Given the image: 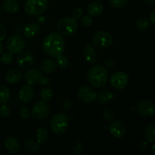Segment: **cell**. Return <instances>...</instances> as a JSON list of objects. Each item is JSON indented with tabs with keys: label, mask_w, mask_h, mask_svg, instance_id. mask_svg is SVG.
<instances>
[{
	"label": "cell",
	"mask_w": 155,
	"mask_h": 155,
	"mask_svg": "<svg viewBox=\"0 0 155 155\" xmlns=\"http://www.w3.org/2000/svg\"><path fill=\"white\" fill-rule=\"evenodd\" d=\"M42 48L45 54L52 58L63 54L65 49V42L61 34L55 32L47 35L42 42Z\"/></svg>",
	"instance_id": "obj_1"
},
{
	"label": "cell",
	"mask_w": 155,
	"mask_h": 155,
	"mask_svg": "<svg viewBox=\"0 0 155 155\" xmlns=\"http://www.w3.org/2000/svg\"><path fill=\"white\" fill-rule=\"evenodd\" d=\"M87 79L92 86L101 88L107 83L108 80V71L102 65H95L89 69Z\"/></svg>",
	"instance_id": "obj_2"
},
{
	"label": "cell",
	"mask_w": 155,
	"mask_h": 155,
	"mask_svg": "<svg viewBox=\"0 0 155 155\" xmlns=\"http://www.w3.org/2000/svg\"><path fill=\"white\" fill-rule=\"evenodd\" d=\"M78 25V22L74 18L64 17L58 21L56 28L60 34L65 36H71L77 31Z\"/></svg>",
	"instance_id": "obj_3"
},
{
	"label": "cell",
	"mask_w": 155,
	"mask_h": 155,
	"mask_svg": "<svg viewBox=\"0 0 155 155\" xmlns=\"http://www.w3.org/2000/svg\"><path fill=\"white\" fill-rule=\"evenodd\" d=\"M69 126V118L63 113L55 114L50 120V128L56 135H61L66 132Z\"/></svg>",
	"instance_id": "obj_4"
},
{
	"label": "cell",
	"mask_w": 155,
	"mask_h": 155,
	"mask_svg": "<svg viewBox=\"0 0 155 155\" xmlns=\"http://www.w3.org/2000/svg\"><path fill=\"white\" fill-rule=\"evenodd\" d=\"M48 0H27L24 4L26 14L30 16L40 15L46 11Z\"/></svg>",
	"instance_id": "obj_5"
},
{
	"label": "cell",
	"mask_w": 155,
	"mask_h": 155,
	"mask_svg": "<svg viewBox=\"0 0 155 155\" xmlns=\"http://www.w3.org/2000/svg\"><path fill=\"white\" fill-rule=\"evenodd\" d=\"M92 42L98 48H107L113 45L114 38L109 32L100 30L93 35Z\"/></svg>",
	"instance_id": "obj_6"
},
{
	"label": "cell",
	"mask_w": 155,
	"mask_h": 155,
	"mask_svg": "<svg viewBox=\"0 0 155 155\" xmlns=\"http://www.w3.org/2000/svg\"><path fill=\"white\" fill-rule=\"evenodd\" d=\"M7 48L8 52L12 54L22 52L25 47V41L24 38L18 34L12 35L7 40Z\"/></svg>",
	"instance_id": "obj_7"
},
{
	"label": "cell",
	"mask_w": 155,
	"mask_h": 155,
	"mask_svg": "<svg viewBox=\"0 0 155 155\" xmlns=\"http://www.w3.org/2000/svg\"><path fill=\"white\" fill-rule=\"evenodd\" d=\"M130 82V77L124 71H116L111 75L110 78V83L114 89H123L128 85Z\"/></svg>",
	"instance_id": "obj_8"
},
{
	"label": "cell",
	"mask_w": 155,
	"mask_h": 155,
	"mask_svg": "<svg viewBox=\"0 0 155 155\" xmlns=\"http://www.w3.org/2000/svg\"><path fill=\"white\" fill-rule=\"evenodd\" d=\"M32 116L36 120H43L48 116L50 107L47 101H39L34 104L32 109Z\"/></svg>",
	"instance_id": "obj_9"
},
{
	"label": "cell",
	"mask_w": 155,
	"mask_h": 155,
	"mask_svg": "<svg viewBox=\"0 0 155 155\" xmlns=\"http://www.w3.org/2000/svg\"><path fill=\"white\" fill-rule=\"evenodd\" d=\"M77 96L80 101L85 104H90L96 98V92L90 86H83L78 89Z\"/></svg>",
	"instance_id": "obj_10"
},
{
	"label": "cell",
	"mask_w": 155,
	"mask_h": 155,
	"mask_svg": "<svg viewBox=\"0 0 155 155\" xmlns=\"http://www.w3.org/2000/svg\"><path fill=\"white\" fill-rule=\"evenodd\" d=\"M138 114L142 117H151L154 115L155 110L154 104L148 99H143L137 103L136 107Z\"/></svg>",
	"instance_id": "obj_11"
},
{
	"label": "cell",
	"mask_w": 155,
	"mask_h": 155,
	"mask_svg": "<svg viewBox=\"0 0 155 155\" xmlns=\"http://www.w3.org/2000/svg\"><path fill=\"white\" fill-rule=\"evenodd\" d=\"M109 132L115 139H122L127 134V127L119 120L113 121L109 125Z\"/></svg>",
	"instance_id": "obj_12"
},
{
	"label": "cell",
	"mask_w": 155,
	"mask_h": 155,
	"mask_svg": "<svg viewBox=\"0 0 155 155\" xmlns=\"http://www.w3.org/2000/svg\"><path fill=\"white\" fill-rule=\"evenodd\" d=\"M17 64L19 68L22 69H27L34 64V58L33 54L28 51L21 52L17 58Z\"/></svg>",
	"instance_id": "obj_13"
},
{
	"label": "cell",
	"mask_w": 155,
	"mask_h": 155,
	"mask_svg": "<svg viewBox=\"0 0 155 155\" xmlns=\"http://www.w3.org/2000/svg\"><path fill=\"white\" fill-rule=\"evenodd\" d=\"M34 90L30 85H24L19 92V99L23 103H28L33 99Z\"/></svg>",
	"instance_id": "obj_14"
},
{
	"label": "cell",
	"mask_w": 155,
	"mask_h": 155,
	"mask_svg": "<svg viewBox=\"0 0 155 155\" xmlns=\"http://www.w3.org/2000/svg\"><path fill=\"white\" fill-rule=\"evenodd\" d=\"M83 55L86 61L91 64H93L97 61L98 54L92 44L89 43L85 46L84 50H83Z\"/></svg>",
	"instance_id": "obj_15"
},
{
	"label": "cell",
	"mask_w": 155,
	"mask_h": 155,
	"mask_svg": "<svg viewBox=\"0 0 155 155\" xmlns=\"http://www.w3.org/2000/svg\"><path fill=\"white\" fill-rule=\"evenodd\" d=\"M42 77V74L36 69H30L26 72L24 78L27 84L30 86L36 85L39 83V80Z\"/></svg>",
	"instance_id": "obj_16"
},
{
	"label": "cell",
	"mask_w": 155,
	"mask_h": 155,
	"mask_svg": "<svg viewBox=\"0 0 155 155\" xmlns=\"http://www.w3.org/2000/svg\"><path fill=\"white\" fill-rule=\"evenodd\" d=\"M4 145L5 149L8 152L12 153V154H15V153L18 152L20 150V148H21L19 141L16 138L13 137V136L8 137L5 140Z\"/></svg>",
	"instance_id": "obj_17"
},
{
	"label": "cell",
	"mask_w": 155,
	"mask_h": 155,
	"mask_svg": "<svg viewBox=\"0 0 155 155\" xmlns=\"http://www.w3.org/2000/svg\"><path fill=\"white\" fill-rule=\"evenodd\" d=\"M22 79V73L18 69H12L5 74V80L9 84H17Z\"/></svg>",
	"instance_id": "obj_18"
},
{
	"label": "cell",
	"mask_w": 155,
	"mask_h": 155,
	"mask_svg": "<svg viewBox=\"0 0 155 155\" xmlns=\"http://www.w3.org/2000/svg\"><path fill=\"white\" fill-rule=\"evenodd\" d=\"M87 12L90 16L98 17L104 12V6L98 1L92 2L88 5Z\"/></svg>",
	"instance_id": "obj_19"
},
{
	"label": "cell",
	"mask_w": 155,
	"mask_h": 155,
	"mask_svg": "<svg viewBox=\"0 0 155 155\" xmlns=\"http://www.w3.org/2000/svg\"><path fill=\"white\" fill-rule=\"evenodd\" d=\"M39 26L36 23H30L23 29V34L26 38H33L39 33Z\"/></svg>",
	"instance_id": "obj_20"
},
{
	"label": "cell",
	"mask_w": 155,
	"mask_h": 155,
	"mask_svg": "<svg viewBox=\"0 0 155 155\" xmlns=\"http://www.w3.org/2000/svg\"><path fill=\"white\" fill-rule=\"evenodd\" d=\"M58 64L55 61L52 59H46L43 61L40 65V71L44 74H49L57 70Z\"/></svg>",
	"instance_id": "obj_21"
},
{
	"label": "cell",
	"mask_w": 155,
	"mask_h": 155,
	"mask_svg": "<svg viewBox=\"0 0 155 155\" xmlns=\"http://www.w3.org/2000/svg\"><path fill=\"white\" fill-rule=\"evenodd\" d=\"M3 8L9 14L16 13L20 8L19 3L16 0H5L3 3Z\"/></svg>",
	"instance_id": "obj_22"
},
{
	"label": "cell",
	"mask_w": 155,
	"mask_h": 155,
	"mask_svg": "<svg viewBox=\"0 0 155 155\" xmlns=\"http://www.w3.org/2000/svg\"><path fill=\"white\" fill-rule=\"evenodd\" d=\"M145 139L149 143H154L155 142V125L154 124H150L145 127L144 131Z\"/></svg>",
	"instance_id": "obj_23"
},
{
	"label": "cell",
	"mask_w": 155,
	"mask_h": 155,
	"mask_svg": "<svg viewBox=\"0 0 155 155\" xmlns=\"http://www.w3.org/2000/svg\"><path fill=\"white\" fill-rule=\"evenodd\" d=\"M48 130L45 127H39L36 133V139L38 143L40 145L45 143L48 139Z\"/></svg>",
	"instance_id": "obj_24"
},
{
	"label": "cell",
	"mask_w": 155,
	"mask_h": 155,
	"mask_svg": "<svg viewBox=\"0 0 155 155\" xmlns=\"http://www.w3.org/2000/svg\"><path fill=\"white\" fill-rule=\"evenodd\" d=\"M40 147V144L38 143L37 141L32 139H27L25 142V149L31 153H35L38 151Z\"/></svg>",
	"instance_id": "obj_25"
},
{
	"label": "cell",
	"mask_w": 155,
	"mask_h": 155,
	"mask_svg": "<svg viewBox=\"0 0 155 155\" xmlns=\"http://www.w3.org/2000/svg\"><path fill=\"white\" fill-rule=\"evenodd\" d=\"M11 97V91L5 86H0V104L6 103Z\"/></svg>",
	"instance_id": "obj_26"
},
{
	"label": "cell",
	"mask_w": 155,
	"mask_h": 155,
	"mask_svg": "<svg viewBox=\"0 0 155 155\" xmlns=\"http://www.w3.org/2000/svg\"><path fill=\"white\" fill-rule=\"evenodd\" d=\"M40 97L42 101H48L53 97V91L51 88H43L41 90Z\"/></svg>",
	"instance_id": "obj_27"
},
{
	"label": "cell",
	"mask_w": 155,
	"mask_h": 155,
	"mask_svg": "<svg viewBox=\"0 0 155 155\" xmlns=\"http://www.w3.org/2000/svg\"><path fill=\"white\" fill-rule=\"evenodd\" d=\"M150 22L149 20L146 18H141L136 22V27L141 31L146 30L149 27Z\"/></svg>",
	"instance_id": "obj_28"
},
{
	"label": "cell",
	"mask_w": 155,
	"mask_h": 155,
	"mask_svg": "<svg viewBox=\"0 0 155 155\" xmlns=\"http://www.w3.org/2000/svg\"><path fill=\"white\" fill-rule=\"evenodd\" d=\"M130 0H108V2L112 7L116 8H122L125 7Z\"/></svg>",
	"instance_id": "obj_29"
},
{
	"label": "cell",
	"mask_w": 155,
	"mask_h": 155,
	"mask_svg": "<svg viewBox=\"0 0 155 155\" xmlns=\"http://www.w3.org/2000/svg\"><path fill=\"white\" fill-rule=\"evenodd\" d=\"M56 63H57L58 67H60L62 69H64L68 65V59L67 58L66 56L61 54L57 57Z\"/></svg>",
	"instance_id": "obj_30"
},
{
	"label": "cell",
	"mask_w": 155,
	"mask_h": 155,
	"mask_svg": "<svg viewBox=\"0 0 155 155\" xmlns=\"http://www.w3.org/2000/svg\"><path fill=\"white\" fill-rule=\"evenodd\" d=\"M10 107L8 104H6L5 103L2 104V105L0 106V116L2 117H8L9 114H10Z\"/></svg>",
	"instance_id": "obj_31"
},
{
	"label": "cell",
	"mask_w": 155,
	"mask_h": 155,
	"mask_svg": "<svg viewBox=\"0 0 155 155\" xmlns=\"http://www.w3.org/2000/svg\"><path fill=\"white\" fill-rule=\"evenodd\" d=\"M1 59V62L3 63L4 64H8L13 60V57H12V54L10 52H4L0 58Z\"/></svg>",
	"instance_id": "obj_32"
},
{
	"label": "cell",
	"mask_w": 155,
	"mask_h": 155,
	"mask_svg": "<svg viewBox=\"0 0 155 155\" xmlns=\"http://www.w3.org/2000/svg\"><path fill=\"white\" fill-rule=\"evenodd\" d=\"M73 151L76 155H80L83 152V145L81 142H77L73 146Z\"/></svg>",
	"instance_id": "obj_33"
},
{
	"label": "cell",
	"mask_w": 155,
	"mask_h": 155,
	"mask_svg": "<svg viewBox=\"0 0 155 155\" xmlns=\"http://www.w3.org/2000/svg\"><path fill=\"white\" fill-rule=\"evenodd\" d=\"M93 22V19L90 15H85L81 19V24L83 27H90Z\"/></svg>",
	"instance_id": "obj_34"
},
{
	"label": "cell",
	"mask_w": 155,
	"mask_h": 155,
	"mask_svg": "<svg viewBox=\"0 0 155 155\" xmlns=\"http://www.w3.org/2000/svg\"><path fill=\"white\" fill-rule=\"evenodd\" d=\"M103 117L107 122H110L114 118V112L111 109L107 108L103 111Z\"/></svg>",
	"instance_id": "obj_35"
},
{
	"label": "cell",
	"mask_w": 155,
	"mask_h": 155,
	"mask_svg": "<svg viewBox=\"0 0 155 155\" xmlns=\"http://www.w3.org/2000/svg\"><path fill=\"white\" fill-rule=\"evenodd\" d=\"M83 11L81 8L80 7H77L73 10L72 12V18H74V19L77 20L79 18H81L83 16Z\"/></svg>",
	"instance_id": "obj_36"
},
{
	"label": "cell",
	"mask_w": 155,
	"mask_h": 155,
	"mask_svg": "<svg viewBox=\"0 0 155 155\" xmlns=\"http://www.w3.org/2000/svg\"><path fill=\"white\" fill-rule=\"evenodd\" d=\"M19 114L20 117H22L23 119H27L30 117V112H29L28 109L24 107H22L20 108Z\"/></svg>",
	"instance_id": "obj_37"
},
{
	"label": "cell",
	"mask_w": 155,
	"mask_h": 155,
	"mask_svg": "<svg viewBox=\"0 0 155 155\" xmlns=\"http://www.w3.org/2000/svg\"><path fill=\"white\" fill-rule=\"evenodd\" d=\"M6 36V28L3 24H0V42L4 40Z\"/></svg>",
	"instance_id": "obj_38"
},
{
	"label": "cell",
	"mask_w": 155,
	"mask_h": 155,
	"mask_svg": "<svg viewBox=\"0 0 155 155\" xmlns=\"http://www.w3.org/2000/svg\"><path fill=\"white\" fill-rule=\"evenodd\" d=\"M148 147H149V142H148L147 141H142L139 144V148L141 151H146Z\"/></svg>",
	"instance_id": "obj_39"
},
{
	"label": "cell",
	"mask_w": 155,
	"mask_h": 155,
	"mask_svg": "<svg viewBox=\"0 0 155 155\" xmlns=\"http://www.w3.org/2000/svg\"><path fill=\"white\" fill-rule=\"evenodd\" d=\"M50 80L46 77H41L40 80H39V83H40L42 86H47V85L50 84Z\"/></svg>",
	"instance_id": "obj_40"
},
{
	"label": "cell",
	"mask_w": 155,
	"mask_h": 155,
	"mask_svg": "<svg viewBox=\"0 0 155 155\" xmlns=\"http://www.w3.org/2000/svg\"><path fill=\"white\" fill-rule=\"evenodd\" d=\"M149 21H151L153 25H155V11H152L149 15Z\"/></svg>",
	"instance_id": "obj_41"
},
{
	"label": "cell",
	"mask_w": 155,
	"mask_h": 155,
	"mask_svg": "<svg viewBox=\"0 0 155 155\" xmlns=\"http://www.w3.org/2000/svg\"><path fill=\"white\" fill-rule=\"evenodd\" d=\"M144 2L147 4L148 5H155V0H143Z\"/></svg>",
	"instance_id": "obj_42"
},
{
	"label": "cell",
	"mask_w": 155,
	"mask_h": 155,
	"mask_svg": "<svg viewBox=\"0 0 155 155\" xmlns=\"http://www.w3.org/2000/svg\"><path fill=\"white\" fill-rule=\"evenodd\" d=\"M150 151H151V154H152V155L155 154V145H154V143H153V145H151V149H150Z\"/></svg>",
	"instance_id": "obj_43"
},
{
	"label": "cell",
	"mask_w": 155,
	"mask_h": 155,
	"mask_svg": "<svg viewBox=\"0 0 155 155\" xmlns=\"http://www.w3.org/2000/svg\"><path fill=\"white\" fill-rule=\"evenodd\" d=\"M2 51H3V45L1 43V42H0V54H1Z\"/></svg>",
	"instance_id": "obj_44"
},
{
	"label": "cell",
	"mask_w": 155,
	"mask_h": 155,
	"mask_svg": "<svg viewBox=\"0 0 155 155\" xmlns=\"http://www.w3.org/2000/svg\"><path fill=\"white\" fill-rule=\"evenodd\" d=\"M95 1H98H98H103V0H95Z\"/></svg>",
	"instance_id": "obj_45"
},
{
	"label": "cell",
	"mask_w": 155,
	"mask_h": 155,
	"mask_svg": "<svg viewBox=\"0 0 155 155\" xmlns=\"http://www.w3.org/2000/svg\"><path fill=\"white\" fill-rule=\"evenodd\" d=\"M0 64H1V59H0Z\"/></svg>",
	"instance_id": "obj_46"
}]
</instances>
